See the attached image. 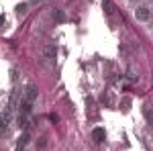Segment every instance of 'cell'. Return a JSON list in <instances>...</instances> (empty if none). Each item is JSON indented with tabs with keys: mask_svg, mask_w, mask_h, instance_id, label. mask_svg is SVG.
I'll use <instances>...</instances> for the list:
<instances>
[{
	"mask_svg": "<svg viewBox=\"0 0 153 151\" xmlns=\"http://www.w3.org/2000/svg\"><path fill=\"white\" fill-rule=\"evenodd\" d=\"M55 57H57V45L55 43H47L43 47V53H41V61L43 63H55Z\"/></svg>",
	"mask_w": 153,
	"mask_h": 151,
	"instance_id": "cell-1",
	"label": "cell"
},
{
	"mask_svg": "<svg viewBox=\"0 0 153 151\" xmlns=\"http://www.w3.org/2000/svg\"><path fill=\"white\" fill-rule=\"evenodd\" d=\"M19 94H21V88H19V84H14V86H12V92H10V98H8L6 110L14 112V108H16V104H19Z\"/></svg>",
	"mask_w": 153,
	"mask_h": 151,
	"instance_id": "cell-2",
	"label": "cell"
},
{
	"mask_svg": "<svg viewBox=\"0 0 153 151\" xmlns=\"http://www.w3.org/2000/svg\"><path fill=\"white\" fill-rule=\"evenodd\" d=\"M10 118H12V112H10V110H4V112H0V135L8 133V125H10Z\"/></svg>",
	"mask_w": 153,
	"mask_h": 151,
	"instance_id": "cell-3",
	"label": "cell"
},
{
	"mask_svg": "<svg viewBox=\"0 0 153 151\" xmlns=\"http://www.w3.org/2000/svg\"><path fill=\"white\" fill-rule=\"evenodd\" d=\"M37 96H39V92H37L35 86H27V88H25V92H23V100H25V102H31V104H35Z\"/></svg>",
	"mask_w": 153,
	"mask_h": 151,
	"instance_id": "cell-4",
	"label": "cell"
},
{
	"mask_svg": "<svg viewBox=\"0 0 153 151\" xmlns=\"http://www.w3.org/2000/svg\"><path fill=\"white\" fill-rule=\"evenodd\" d=\"M135 16H137V21H149V19H151L149 6H139V8L135 10Z\"/></svg>",
	"mask_w": 153,
	"mask_h": 151,
	"instance_id": "cell-5",
	"label": "cell"
},
{
	"mask_svg": "<svg viewBox=\"0 0 153 151\" xmlns=\"http://www.w3.org/2000/svg\"><path fill=\"white\" fill-rule=\"evenodd\" d=\"M27 145H29V133L25 131L23 135L19 137V141H16V149H14V151H25V147H27Z\"/></svg>",
	"mask_w": 153,
	"mask_h": 151,
	"instance_id": "cell-6",
	"label": "cell"
},
{
	"mask_svg": "<svg viewBox=\"0 0 153 151\" xmlns=\"http://www.w3.org/2000/svg\"><path fill=\"white\" fill-rule=\"evenodd\" d=\"M92 139L96 141V143H102V141L106 139V133H104V129H94V131H92Z\"/></svg>",
	"mask_w": 153,
	"mask_h": 151,
	"instance_id": "cell-7",
	"label": "cell"
},
{
	"mask_svg": "<svg viewBox=\"0 0 153 151\" xmlns=\"http://www.w3.org/2000/svg\"><path fill=\"white\" fill-rule=\"evenodd\" d=\"M19 127H21V129H25V131H27V129L31 127V121H29V115H21V116H19Z\"/></svg>",
	"mask_w": 153,
	"mask_h": 151,
	"instance_id": "cell-8",
	"label": "cell"
},
{
	"mask_svg": "<svg viewBox=\"0 0 153 151\" xmlns=\"http://www.w3.org/2000/svg\"><path fill=\"white\" fill-rule=\"evenodd\" d=\"M102 8H104L106 14H112V12H114V4H112L110 0H102Z\"/></svg>",
	"mask_w": 153,
	"mask_h": 151,
	"instance_id": "cell-9",
	"label": "cell"
},
{
	"mask_svg": "<svg viewBox=\"0 0 153 151\" xmlns=\"http://www.w3.org/2000/svg\"><path fill=\"white\" fill-rule=\"evenodd\" d=\"M53 19H55L57 23H63V21H65V14L61 10H53Z\"/></svg>",
	"mask_w": 153,
	"mask_h": 151,
	"instance_id": "cell-10",
	"label": "cell"
},
{
	"mask_svg": "<svg viewBox=\"0 0 153 151\" xmlns=\"http://www.w3.org/2000/svg\"><path fill=\"white\" fill-rule=\"evenodd\" d=\"M10 74H12V84H16L19 82V70H12Z\"/></svg>",
	"mask_w": 153,
	"mask_h": 151,
	"instance_id": "cell-11",
	"label": "cell"
},
{
	"mask_svg": "<svg viewBox=\"0 0 153 151\" xmlns=\"http://www.w3.org/2000/svg\"><path fill=\"white\" fill-rule=\"evenodd\" d=\"M16 10L21 12V14H25V10H27V4H19V6H16Z\"/></svg>",
	"mask_w": 153,
	"mask_h": 151,
	"instance_id": "cell-12",
	"label": "cell"
},
{
	"mask_svg": "<svg viewBox=\"0 0 153 151\" xmlns=\"http://www.w3.org/2000/svg\"><path fill=\"white\" fill-rule=\"evenodd\" d=\"M143 112H145V118H147V121H151V115H149V106H145V110H143Z\"/></svg>",
	"mask_w": 153,
	"mask_h": 151,
	"instance_id": "cell-13",
	"label": "cell"
},
{
	"mask_svg": "<svg viewBox=\"0 0 153 151\" xmlns=\"http://www.w3.org/2000/svg\"><path fill=\"white\" fill-rule=\"evenodd\" d=\"M49 121H51V123H57L59 118H57V115H49Z\"/></svg>",
	"mask_w": 153,
	"mask_h": 151,
	"instance_id": "cell-14",
	"label": "cell"
},
{
	"mask_svg": "<svg viewBox=\"0 0 153 151\" xmlns=\"http://www.w3.org/2000/svg\"><path fill=\"white\" fill-rule=\"evenodd\" d=\"M2 25H4V16H0V27H2Z\"/></svg>",
	"mask_w": 153,
	"mask_h": 151,
	"instance_id": "cell-15",
	"label": "cell"
},
{
	"mask_svg": "<svg viewBox=\"0 0 153 151\" xmlns=\"http://www.w3.org/2000/svg\"><path fill=\"white\" fill-rule=\"evenodd\" d=\"M131 2H135V0H131Z\"/></svg>",
	"mask_w": 153,
	"mask_h": 151,
	"instance_id": "cell-16",
	"label": "cell"
}]
</instances>
